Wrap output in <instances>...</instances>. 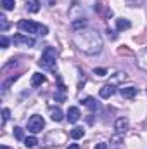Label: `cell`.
<instances>
[{"label": "cell", "mask_w": 147, "mask_h": 149, "mask_svg": "<svg viewBox=\"0 0 147 149\" xmlns=\"http://www.w3.org/2000/svg\"><path fill=\"white\" fill-rule=\"evenodd\" d=\"M73 43L83 54L94 56L99 54L102 49V38L95 30H78L73 37Z\"/></svg>", "instance_id": "obj_1"}, {"label": "cell", "mask_w": 147, "mask_h": 149, "mask_svg": "<svg viewBox=\"0 0 147 149\" xmlns=\"http://www.w3.org/2000/svg\"><path fill=\"white\" fill-rule=\"evenodd\" d=\"M55 59H57V50L54 47H47L43 50L38 64H40V68H43L47 71H54L55 70Z\"/></svg>", "instance_id": "obj_2"}, {"label": "cell", "mask_w": 147, "mask_h": 149, "mask_svg": "<svg viewBox=\"0 0 147 149\" xmlns=\"http://www.w3.org/2000/svg\"><path fill=\"white\" fill-rule=\"evenodd\" d=\"M17 28H19L21 31H24V33H35V35H42V37L49 33V28H47V26L38 24L35 21H31V19H23V21H19V23H17Z\"/></svg>", "instance_id": "obj_3"}, {"label": "cell", "mask_w": 147, "mask_h": 149, "mask_svg": "<svg viewBox=\"0 0 147 149\" xmlns=\"http://www.w3.org/2000/svg\"><path fill=\"white\" fill-rule=\"evenodd\" d=\"M43 127H45V120H43L42 116H38V114H33V116L28 120V130H30L31 134L42 132Z\"/></svg>", "instance_id": "obj_4"}, {"label": "cell", "mask_w": 147, "mask_h": 149, "mask_svg": "<svg viewBox=\"0 0 147 149\" xmlns=\"http://www.w3.org/2000/svg\"><path fill=\"white\" fill-rule=\"evenodd\" d=\"M12 42H14L16 45H24V47H33V45H35V38L28 37V35H23V33L14 35Z\"/></svg>", "instance_id": "obj_5"}, {"label": "cell", "mask_w": 147, "mask_h": 149, "mask_svg": "<svg viewBox=\"0 0 147 149\" xmlns=\"http://www.w3.org/2000/svg\"><path fill=\"white\" fill-rule=\"evenodd\" d=\"M128 127H130V123H128L126 118H118L116 123H114V130H116L118 134H125V132L128 130Z\"/></svg>", "instance_id": "obj_6"}, {"label": "cell", "mask_w": 147, "mask_h": 149, "mask_svg": "<svg viewBox=\"0 0 147 149\" xmlns=\"http://www.w3.org/2000/svg\"><path fill=\"white\" fill-rule=\"evenodd\" d=\"M80 109L76 108V106H71L69 109H68V113H66V120L69 121V123H76L78 120H80Z\"/></svg>", "instance_id": "obj_7"}, {"label": "cell", "mask_w": 147, "mask_h": 149, "mask_svg": "<svg viewBox=\"0 0 147 149\" xmlns=\"http://www.w3.org/2000/svg\"><path fill=\"white\" fill-rule=\"evenodd\" d=\"M137 92H139V88H135V87H123V88H119V94H121L125 99H132V97H135Z\"/></svg>", "instance_id": "obj_8"}, {"label": "cell", "mask_w": 147, "mask_h": 149, "mask_svg": "<svg viewBox=\"0 0 147 149\" xmlns=\"http://www.w3.org/2000/svg\"><path fill=\"white\" fill-rule=\"evenodd\" d=\"M112 94H114V87H112L111 83H109V85H104V87L99 90V95H101L102 99H109Z\"/></svg>", "instance_id": "obj_9"}, {"label": "cell", "mask_w": 147, "mask_h": 149, "mask_svg": "<svg viewBox=\"0 0 147 149\" xmlns=\"http://www.w3.org/2000/svg\"><path fill=\"white\" fill-rule=\"evenodd\" d=\"M137 64H139V68L140 70H144V71H147V47L139 54V61H137Z\"/></svg>", "instance_id": "obj_10"}, {"label": "cell", "mask_w": 147, "mask_h": 149, "mask_svg": "<svg viewBox=\"0 0 147 149\" xmlns=\"http://www.w3.org/2000/svg\"><path fill=\"white\" fill-rule=\"evenodd\" d=\"M45 74H42V73H35L33 76H31V85L33 87H38V85H42V83H45Z\"/></svg>", "instance_id": "obj_11"}, {"label": "cell", "mask_w": 147, "mask_h": 149, "mask_svg": "<svg viewBox=\"0 0 147 149\" xmlns=\"http://www.w3.org/2000/svg\"><path fill=\"white\" fill-rule=\"evenodd\" d=\"M130 26H132V24H130V21H128V19H123V17H121V19H116V28H118L119 31L128 30Z\"/></svg>", "instance_id": "obj_12"}, {"label": "cell", "mask_w": 147, "mask_h": 149, "mask_svg": "<svg viewBox=\"0 0 147 149\" xmlns=\"http://www.w3.org/2000/svg\"><path fill=\"white\" fill-rule=\"evenodd\" d=\"M81 102H83L90 111H95V109H97V101H95L94 97H87V99H83Z\"/></svg>", "instance_id": "obj_13"}, {"label": "cell", "mask_w": 147, "mask_h": 149, "mask_svg": "<svg viewBox=\"0 0 147 149\" xmlns=\"http://www.w3.org/2000/svg\"><path fill=\"white\" fill-rule=\"evenodd\" d=\"M26 9H28L30 12H38V10H40V2H38V0H28V2H26Z\"/></svg>", "instance_id": "obj_14"}, {"label": "cell", "mask_w": 147, "mask_h": 149, "mask_svg": "<svg viewBox=\"0 0 147 149\" xmlns=\"http://www.w3.org/2000/svg\"><path fill=\"white\" fill-rule=\"evenodd\" d=\"M50 118L54 121H61L62 120V111L59 108H50Z\"/></svg>", "instance_id": "obj_15"}, {"label": "cell", "mask_w": 147, "mask_h": 149, "mask_svg": "<svg viewBox=\"0 0 147 149\" xmlns=\"http://www.w3.org/2000/svg\"><path fill=\"white\" fill-rule=\"evenodd\" d=\"M83 135H85V130H83L81 127H76V128L71 130V137H73V139H81Z\"/></svg>", "instance_id": "obj_16"}, {"label": "cell", "mask_w": 147, "mask_h": 149, "mask_svg": "<svg viewBox=\"0 0 147 149\" xmlns=\"http://www.w3.org/2000/svg\"><path fill=\"white\" fill-rule=\"evenodd\" d=\"M14 137H16L17 141H23V139H24V130H23L21 127H16V128H14Z\"/></svg>", "instance_id": "obj_17"}, {"label": "cell", "mask_w": 147, "mask_h": 149, "mask_svg": "<svg viewBox=\"0 0 147 149\" xmlns=\"http://www.w3.org/2000/svg\"><path fill=\"white\" fill-rule=\"evenodd\" d=\"M37 144H38L37 137H28V139H24V146H26V148H35Z\"/></svg>", "instance_id": "obj_18"}, {"label": "cell", "mask_w": 147, "mask_h": 149, "mask_svg": "<svg viewBox=\"0 0 147 149\" xmlns=\"http://www.w3.org/2000/svg\"><path fill=\"white\" fill-rule=\"evenodd\" d=\"M14 0H2V7L5 9V10H10V9H14Z\"/></svg>", "instance_id": "obj_19"}, {"label": "cell", "mask_w": 147, "mask_h": 149, "mask_svg": "<svg viewBox=\"0 0 147 149\" xmlns=\"http://www.w3.org/2000/svg\"><path fill=\"white\" fill-rule=\"evenodd\" d=\"M87 21L85 19H78V21H73V28L74 30H80V28H85Z\"/></svg>", "instance_id": "obj_20"}, {"label": "cell", "mask_w": 147, "mask_h": 149, "mask_svg": "<svg viewBox=\"0 0 147 149\" xmlns=\"http://www.w3.org/2000/svg\"><path fill=\"white\" fill-rule=\"evenodd\" d=\"M9 114H10V113H9L7 108H3V109H2V125H5V121L9 120Z\"/></svg>", "instance_id": "obj_21"}, {"label": "cell", "mask_w": 147, "mask_h": 149, "mask_svg": "<svg viewBox=\"0 0 147 149\" xmlns=\"http://www.w3.org/2000/svg\"><path fill=\"white\" fill-rule=\"evenodd\" d=\"M0 45H2V49H7L9 47V38L5 37V35L0 37Z\"/></svg>", "instance_id": "obj_22"}, {"label": "cell", "mask_w": 147, "mask_h": 149, "mask_svg": "<svg viewBox=\"0 0 147 149\" xmlns=\"http://www.w3.org/2000/svg\"><path fill=\"white\" fill-rule=\"evenodd\" d=\"M0 23H2V31H5V30L9 28V24H7V17H5V16H0Z\"/></svg>", "instance_id": "obj_23"}, {"label": "cell", "mask_w": 147, "mask_h": 149, "mask_svg": "<svg viewBox=\"0 0 147 149\" xmlns=\"http://www.w3.org/2000/svg\"><path fill=\"white\" fill-rule=\"evenodd\" d=\"M106 73H107V71H106L104 68H95V70H94V74H97V76H106Z\"/></svg>", "instance_id": "obj_24"}, {"label": "cell", "mask_w": 147, "mask_h": 149, "mask_svg": "<svg viewBox=\"0 0 147 149\" xmlns=\"http://www.w3.org/2000/svg\"><path fill=\"white\" fill-rule=\"evenodd\" d=\"M95 149H107V146H106L104 142H99V144L95 146Z\"/></svg>", "instance_id": "obj_25"}, {"label": "cell", "mask_w": 147, "mask_h": 149, "mask_svg": "<svg viewBox=\"0 0 147 149\" xmlns=\"http://www.w3.org/2000/svg\"><path fill=\"white\" fill-rule=\"evenodd\" d=\"M68 149H80V146H78V144H71Z\"/></svg>", "instance_id": "obj_26"}, {"label": "cell", "mask_w": 147, "mask_h": 149, "mask_svg": "<svg viewBox=\"0 0 147 149\" xmlns=\"http://www.w3.org/2000/svg\"><path fill=\"white\" fill-rule=\"evenodd\" d=\"M0 149H10V148H9V146H2Z\"/></svg>", "instance_id": "obj_27"}]
</instances>
